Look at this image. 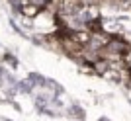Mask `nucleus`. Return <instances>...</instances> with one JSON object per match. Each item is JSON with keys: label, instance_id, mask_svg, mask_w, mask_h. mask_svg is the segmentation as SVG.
Wrapping results in <instances>:
<instances>
[{"label": "nucleus", "instance_id": "nucleus-1", "mask_svg": "<svg viewBox=\"0 0 131 121\" xmlns=\"http://www.w3.org/2000/svg\"><path fill=\"white\" fill-rule=\"evenodd\" d=\"M67 115H71L72 119L84 121V117H86V113H84V110H82L80 105H71V107H69V111H67Z\"/></svg>", "mask_w": 131, "mask_h": 121}, {"label": "nucleus", "instance_id": "nucleus-2", "mask_svg": "<svg viewBox=\"0 0 131 121\" xmlns=\"http://www.w3.org/2000/svg\"><path fill=\"white\" fill-rule=\"evenodd\" d=\"M100 121H110V119H106V117H102V119H100Z\"/></svg>", "mask_w": 131, "mask_h": 121}]
</instances>
